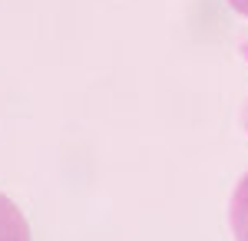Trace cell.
I'll return each mask as SVG.
<instances>
[{"instance_id": "obj_1", "label": "cell", "mask_w": 248, "mask_h": 241, "mask_svg": "<svg viewBox=\"0 0 248 241\" xmlns=\"http://www.w3.org/2000/svg\"><path fill=\"white\" fill-rule=\"evenodd\" d=\"M0 241H30V225L7 195H0Z\"/></svg>"}, {"instance_id": "obj_2", "label": "cell", "mask_w": 248, "mask_h": 241, "mask_svg": "<svg viewBox=\"0 0 248 241\" xmlns=\"http://www.w3.org/2000/svg\"><path fill=\"white\" fill-rule=\"evenodd\" d=\"M232 231L238 241H248V175L232 195Z\"/></svg>"}]
</instances>
